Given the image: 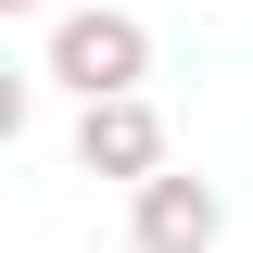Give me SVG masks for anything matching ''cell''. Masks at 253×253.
Returning a JSON list of instances; mask_svg holds the SVG:
<instances>
[{
	"instance_id": "cell-3",
	"label": "cell",
	"mask_w": 253,
	"mask_h": 253,
	"mask_svg": "<svg viewBox=\"0 0 253 253\" xmlns=\"http://www.w3.org/2000/svg\"><path fill=\"white\" fill-rule=\"evenodd\" d=\"M76 165L89 177H165V101L152 89H114V101H76Z\"/></svg>"
},
{
	"instance_id": "cell-2",
	"label": "cell",
	"mask_w": 253,
	"mask_h": 253,
	"mask_svg": "<svg viewBox=\"0 0 253 253\" xmlns=\"http://www.w3.org/2000/svg\"><path fill=\"white\" fill-rule=\"evenodd\" d=\"M126 241H139V253H215V241H228V190L165 165V177L126 190Z\"/></svg>"
},
{
	"instance_id": "cell-1",
	"label": "cell",
	"mask_w": 253,
	"mask_h": 253,
	"mask_svg": "<svg viewBox=\"0 0 253 253\" xmlns=\"http://www.w3.org/2000/svg\"><path fill=\"white\" fill-rule=\"evenodd\" d=\"M38 76H51V89H76V101H114V89H139V76H152V26H139V13H114V0H89V13H63V26H51Z\"/></svg>"
},
{
	"instance_id": "cell-4",
	"label": "cell",
	"mask_w": 253,
	"mask_h": 253,
	"mask_svg": "<svg viewBox=\"0 0 253 253\" xmlns=\"http://www.w3.org/2000/svg\"><path fill=\"white\" fill-rule=\"evenodd\" d=\"M0 13H38V0H0Z\"/></svg>"
}]
</instances>
